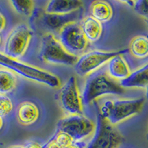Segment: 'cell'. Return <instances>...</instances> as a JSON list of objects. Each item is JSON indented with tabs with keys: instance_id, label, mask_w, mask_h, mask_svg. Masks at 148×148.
I'll return each instance as SVG.
<instances>
[{
	"instance_id": "6",
	"label": "cell",
	"mask_w": 148,
	"mask_h": 148,
	"mask_svg": "<svg viewBox=\"0 0 148 148\" xmlns=\"http://www.w3.org/2000/svg\"><path fill=\"white\" fill-rule=\"evenodd\" d=\"M32 36L31 30L26 25L19 24L6 37L2 53L11 59H20L25 54Z\"/></svg>"
},
{
	"instance_id": "7",
	"label": "cell",
	"mask_w": 148,
	"mask_h": 148,
	"mask_svg": "<svg viewBox=\"0 0 148 148\" xmlns=\"http://www.w3.org/2000/svg\"><path fill=\"white\" fill-rule=\"evenodd\" d=\"M55 99L59 106L68 115L82 114V102L76 80L71 76L56 92Z\"/></svg>"
},
{
	"instance_id": "15",
	"label": "cell",
	"mask_w": 148,
	"mask_h": 148,
	"mask_svg": "<svg viewBox=\"0 0 148 148\" xmlns=\"http://www.w3.org/2000/svg\"><path fill=\"white\" fill-rule=\"evenodd\" d=\"M119 84L123 88H146L148 85V63L130 73Z\"/></svg>"
},
{
	"instance_id": "27",
	"label": "cell",
	"mask_w": 148,
	"mask_h": 148,
	"mask_svg": "<svg viewBox=\"0 0 148 148\" xmlns=\"http://www.w3.org/2000/svg\"><path fill=\"white\" fill-rule=\"evenodd\" d=\"M3 124H4L3 118H2V116H0V130L2 129V127H3Z\"/></svg>"
},
{
	"instance_id": "4",
	"label": "cell",
	"mask_w": 148,
	"mask_h": 148,
	"mask_svg": "<svg viewBox=\"0 0 148 148\" xmlns=\"http://www.w3.org/2000/svg\"><path fill=\"white\" fill-rule=\"evenodd\" d=\"M39 59L49 64L74 66L79 56L69 53L53 34L47 33L42 39Z\"/></svg>"
},
{
	"instance_id": "11",
	"label": "cell",
	"mask_w": 148,
	"mask_h": 148,
	"mask_svg": "<svg viewBox=\"0 0 148 148\" xmlns=\"http://www.w3.org/2000/svg\"><path fill=\"white\" fill-rule=\"evenodd\" d=\"M39 108L36 103L31 101H25L17 106L16 117L19 124L24 126H30L39 119Z\"/></svg>"
},
{
	"instance_id": "5",
	"label": "cell",
	"mask_w": 148,
	"mask_h": 148,
	"mask_svg": "<svg viewBox=\"0 0 148 148\" xmlns=\"http://www.w3.org/2000/svg\"><path fill=\"white\" fill-rule=\"evenodd\" d=\"M95 123L82 115H68L57 123V131L67 133L74 141H84L93 134Z\"/></svg>"
},
{
	"instance_id": "9",
	"label": "cell",
	"mask_w": 148,
	"mask_h": 148,
	"mask_svg": "<svg viewBox=\"0 0 148 148\" xmlns=\"http://www.w3.org/2000/svg\"><path fill=\"white\" fill-rule=\"evenodd\" d=\"M128 50L105 52L101 51H92L80 56L77 62L74 65L76 73L80 76H88L92 73L100 69L114 56L125 53Z\"/></svg>"
},
{
	"instance_id": "23",
	"label": "cell",
	"mask_w": 148,
	"mask_h": 148,
	"mask_svg": "<svg viewBox=\"0 0 148 148\" xmlns=\"http://www.w3.org/2000/svg\"><path fill=\"white\" fill-rule=\"evenodd\" d=\"M133 8L137 14L148 20V0L134 1Z\"/></svg>"
},
{
	"instance_id": "8",
	"label": "cell",
	"mask_w": 148,
	"mask_h": 148,
	"mask_svg": "<svg viewBox=\"0 0 148 148\" xmlns=\"http://www.w3.org/2000/svg\"><path fill=\"white\" fill-rule=\"evenodd\" d=\"M92 135L86 148H118L123 141L121 133L99 114Z\"/></svg>"
},
{
	"instance_id": "1",
	"label": "cell",
	"mask_w": 148,
	"mask_h": 148,
	"mask_svg": "<svg viewBox=\"0 0 148 148\" xmlns=\"http://www.w3.org/2000/svg\"><path fill=\"white\" fill-rule=\"evenodd\" d=\"M124 92L125 88L111 79L106 72L99 69L88 76L81 96L82 102L86 105L101 96L120 95Z\"/></svg>"
},
{
	"instance_id": "21",
	"label": "cell",
	"mask_w": 148,
	"mask_h": 148,
	"mask_svg": "<svg viewBox=\"0 0 148 148\" xmlns=\"http://www.w3.org/2000/svg\"><path fill=\"white\" fill-rule=\"evenodd\" d=\"M58 148H63L73 143L74 141L69 135L64 132L56 131L53 136L50 139Z\"/></svg>"
},
{
	"instance_id": "30",
	"label": "cell",
	"mask_w": 148,
	"mask_h": 148,
	"mask_svg": "<svg viewBox=\"0 0 148 148\" xmlns=\"http://www.w3.org/2000/svg\"><path fill=\"white\" fill-rule=\"evenodd\" d=\"M147 139H148V132H147Z\"/></svg>"
},
{
	"instance_id": "17",
	"label": "cell",
	"mask_w": 148,
	"mask_h": 148,
	"mask_svg": "<svg viewBox=\"0 0 148 148\" xmlns=\"http://www.w3.org/2000/svg\"><path fill=\"white\" fill-rule=\"evenodd\" d=\"M90 16L101 24L108 22L113 16V10L111 5L106 1H94L89 7Z\"/></svg>"
},
{
	"instance_id": "2",
	"label": "cell",
	"mask_w": 148,
	"mask_h": 148,
	"mask_svg": "<svg viewBox=\"0 0 148 148\" xmlns=\"http://www.w3.org/2000/svg\"><path fill=\"white\" fill-rule=\"evenodd\" d=\"M145 104V98L107 100L100 107L99 115L112 125L138 114Z\"/></svg>"
},
{
	"instance_id": "12",
	"label": "cell",
	"mask_w": 148,
	"mask_h": 148,
	"mask_svg": "<svg viewBox=\"0 0 148 148\" xmlns=\"http://www.w3.org/2000/svg\"><path fill=\"white\" fill-rule=\"evenodd\" d=\"M79 18V14L78 10L64 15L48 14L45 13L42 16V22L47 28L52 30L60 31L64 26L68 24L76 22Z\"/></svg>"
},
{
	"instance_id": "14",
	"label": "cell",
	"mask_w": 148,
	"mask_h": 148,
	"mask_svg": "<svg viewBox=\"0 0 148 148\" xmlns=\"http://www.w3.org/2000/svg\"><path fill=\"white\" fill-rule=\"evenodd\" d=\"M82 5L83 2L79 0H51L46 5L45 13L64 15L76 11Z\"/></svg>"
},
{
	"instance_id": "20",
	"label": "cell",
	"mask_w": 148,
	"mask_h": 148,
	"mask_svg": "<svg viewBox=\"0 0 148 148\" xmlns=\"http://www.w3.org/2000/svg\"><path fill=\"white\" fill-rule=\"evenodd\" d=\"M10 4L14 10L22 16H29L33 13L34 2L30 0H12Z\"/></svg>"
},
{
	"instance_id": "31",
	"label": "cell",
	"mask_w": 148,
	"mask_h": 148,
	"mask_svg": "<svg viewBox=\"0 0 148 148\" xmlns=\"http://www.w3.org/2000/svg\"><path fill=\"white\" fill-rule=\"evenodd\" d=\"M0 44H1V37H0Z\"/></svg>"
},
{
	"instance_id": "16",
	"label": "cell",
	"mask_w": 148,
	"mask_h": 148,
	"mask_svg": "<svg viewBox=\"0 0 148 148\" xmlns=\"http://www.w3.org/2000/svg\"><path fill=\"white\" fill-rule=\"evenodd\" d=\"M79 25L88 42H96L99 40L103 32L101 22L88 16L83 18Z\"/></svg>"
},
{
	"instance_id": "19",
	"label": "cell",
	"mask_w": 148,
	"mask_h": 148,
	"mask_svg": "<svg viewBox=\"0 0 148 148\" xmlns=\"http://www.w3.org/2000/svg\"><path fill=\"white\" fill-rule=\"evenodd\" d=\"M17 76L15 73L8 69L0 68V94L7 95L16 88Z\"/></svg>"
},
{
	"instance_id": "29",
	"label": "cell",
	"mask_w": 148,
	"mask_h": 148,
	"mask_svg": "<svg viewBox=\"0 0 148 148\" xmlns=\"http://www.w3.org/2000/svg\"><path fill=\"white\" fill-rule=\"evenodd\" d=\"M145 23H146L147 26V27H148V20H145Z\"/></svg>"
},
{
	"instance_id": "18",
	"label": "cell",
	"mask_w": 148,
	"mask_h": 148,
	"mask_svg": "<svg viewBox=\"0 0 148 148\" xmlns=\"http://www.w3.org/2000/svg\"><path fill=\"white\" fill-rule=\"evenodd\" d=\"M133 57L138 59H144L148 57V36L138 35L130 41L129 50Z\"/></svg>"
},
{
	"instance_id": "24",
	"label": "cell",
	"mask_w": 148,
	"mask_h": 148,
	"mask_svg": "<svg viewBox=\"0 0 148 148\" xmlns=\"http://www.w3.org/2000/svg\"><path fill=\"white\" fill-rule=\"evenodd\" d=\"M26 148H45L44 145H42L36 141H28L25 144Z\"/></svg>"
},
{
	"instance_id": "3",
	"label": "cell",
	"mask_w": 148,
	"mask_h": 148,
	"mask_svg": "<svg viewBox=\"0 0 148 148\" xmlns=\"http://www.w3.org/2000/svg\"><path fill=\"white\" fill-rule=\"evenodd\" d=\"M0 65L27 79L45 84L51 88H59L61 84L59 77L45 70L11 59L0 53Z\"/></svg>"
},
{
	"instance_id": "10",
	"label": "cell",
	"mask_w": 148,
	"mask_h": 148,
	"mask_svg": "<svg viewBox=\"0 0 148 148\" xmlns=\"http://www.w3.org/2000/svg\"><path fill=\"white\" fill-rule=\"evenodd\" d=\"M58 40L67 52L76 56L82 53L88 44L80 25L76 22L64 26L59 32Z\"/></svg>"
},
{
	"instance_id": "26",
	"label": "cell",
	"mask_w": 148,
	"mask_h": 148,
	"mask_svg": "<svg viewBox=\"0 0 148 148\" xmlns=\"http://www.w3.org/2000/svg\"><path fill=\"white\" fill-rule=\"evenodd\" d=\"M8 148H26L25 145H15V146H11Z\"/></svg>"
},
{
	"instance_id": "28",
	"label": "cell",
	"mask_w": 148,
	"mask_h": 148,
	"mask_svg": "<svg viewBox=\"0 0 148 148\" xmlns=\"http://www.w3.org/2000/svg\"><path fill=\"white\" fill-rule=\"evenodd\" d=\"M145 89H146V99H148V85L147 86V88Z\"/></svg>"
},
{
	"instance_id": "22",
	"label": "cell",
	"mask_w": 148,
	"mask_h": 148,
	"mask_svg": "<svg viewBox=\"0 0 148 148\" xmlns=\"http://www.w3.org/2000/svg\"><path fill=\"white\" fill-rule=\"evenodd\" d=\"M14 110V102L7 95L0 94V116L3 118L10 114Z\"/></svg>"
},
{
	"instance_id": "25",
	"label": "cell",
	"mask_w": 148,
	"mask_h": 148,
	"mask_svg": "<svg viewBox=\"0 0 148 148\" xmlns=\"http://www.w3.org/2000/svg\"><path fill=\"white\" fill-rule=\"evenodd\" d=\"M6 27V18L2 13H0V32L5 30Z\"/></svg>"
},
{
	"instance_id": "13",
	"label": "cell",
	"mask_w": 148,
	"mask_h": 148,
	"mask_svg": "<svg viewBox=\"0 0 148 148\" xmlns=\"http://www.w3.org/2000/svg\"><path fill=\"white\" fill-rule=\"evenodd\" d=\"M106 64L107 74L115 81H122L131 73L122 54L113 57Z\"/></svg>"
}]
</instances>
